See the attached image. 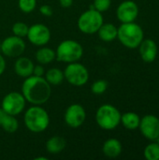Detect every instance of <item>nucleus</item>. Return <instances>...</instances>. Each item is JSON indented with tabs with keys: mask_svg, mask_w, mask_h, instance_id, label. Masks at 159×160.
Here are the masks:
<instances>
[{
	"mask_svg": "<svg viewBox=\"0 0 159 160\" xmlns=\"http://www.w3.org/2000/svg\"><path fill=\"white\" fill-rule=\"evenodd\" d=\"M29 26L22 22H17L12 25V33L14 36H17L19 38H25L28 33Z\"/></svg>",
	"mask_w": 159,
	"mask_h": 160,
	"instance_id": "nucleus-24",
	"label": "nucleus"
},
{
	"mask_svg": "<svg viewBox=\"0 0 159 160\" xmlns=\"http://www.w3.org/2000/svg\"><path fill=\"white\" fill-rule=\"evenodd\" d=\"M103 22L104 20L102 13L91 8L81 14L78 19V27L83 34L92 35L97 33Z\"/></svg>",
	"mask_w": 159,
	"mask_h": 160,
	"instance_id": "nucleus-6",
	"label": "nucleus"
},
{
	"mask_svg": "<svg viewBox=\"0 0 159 160\" xmlns=\"http://www.w3.org/2000/svg\"><path fill=\"white\" fill-rule=\"evenodd\" d=\"M108 89V82L105 80H97L93 82L91 90L95 95H102Z\"/></svg>",
	"mask_w": 159,
	"mask_h": 160,
	"instance_id": "nucleus-25",
	"label": "nucleus"
},
{
	"mask_svg": "<svg viewBox=\"0 0 159 160\" xmlns=\"http://www.w3.org/2000/svg\"><path fill=\"white\" fill-rule=\"evenodd\" d=\"M1 128L7 133L16 132L19 128V123H18V120L16 119V116L7 113V115L5 116V118L2 122Z\"/></svg>",
	"mask_w": 159,
	"mask_h": 160,
	"instance_id": "nucleus-22",
	"label": "nucleus"
},
{
	"mask_svg": "<svg viewBox=\"0 0 159 160\" xmlns=\"http://www.w3.org/2000/svg\"><path fill=\"white\" fill-rule=\"evenodd\" d=\"M111 4H112V0H94L92 8H95L102 13L110 8Z\"/></svg>",
	"mask_w": 159,
	"mask_h": 160,
	"instance_id": "nucleus-27",
	"label": "nucleus"
},
{
	"mask_svg": "<svg viewBox=\"0 0 159 160\" xmlns=\"http://www.w3.org/2000/svg\"><path fill=\"white\" fill-rule=\"evenodd\" d=\"M86 119V112L81 104H71L68 106L64 114V120L67 126L72 128H80Z\"/></svg>",
	"mask_w": 159,
	"mask_h": 160,
	"instance_id": "nucleus-10",
	"label": "nucleus"
},
{
	"mask_svg": "<svg viewBox=\"0 0 159 160\" xmlns=\"http://www.w3.org/2000/svg\"><path fill=\"white\" fill-rule=\"evenodd\" d=\"M140 130L149 141L156 142L159 137V118L153 114H147L141 119Z\"/></svg>",
	"mask_w": 159,
	"mask_h": 160,
	"instance_id": "nucleus-12",
	"label": "nucleus"
},
{
	"mask_svg": "<svg viewBox=\"0 0 159 160\" xmlns=\"http://www.w3.org/2000/svg\"><path fill=\"white\" fill-rule=\"evenodd\" d=\"M47 158H44V157H38V158H36L35 160H47Z\"/></svg>",
	"mask_w": 159,
	"mask_h": 160,
	"instance_id": "nucleus-33",
	"label": "nucleus"
},
{
	"mask_svg": "<svg viewBox=\"0 0 159 160\" xmlns=\"http://www.w3.org/2000/svg\"><path fill=\"white\" fill-rule=\"evenodd\" d=\"M6 115H7V112L2 108H0V127H1L2 122H3V120H4V118H5Z\"/></svg>",
	"mask_w": 159,
	"mask_h": 160,
	"instance_id": "nucleus-32",
	"label": "nucleus"
},
{
	"mask_svg": "<svg viewBox=\"0 0 159 160\" xmlns=\"http://www.w3.org/2000/svg\"><path fill=\"white\" fill-rule=\"evenodd\" d=\"M143 30L136 22H125L118 27L117 38L128 49H136L143 40Z\"/></svg>",
	"mask_w": 159,
	"mask_h": 160,
	"instance_id": "nucleus-3",
	"label": "nucleus"
},
{
	"mask_svg": "<svg viewBox=\"0 0 159 160\" xmlns=\"http://www.w3.org/2000/svg\"><path fill=\"white\" fill-rule=\"evenodd\" d=\"M144 158L147 160H159V144L153 142L148 144L143 151Z\"/></svg>",
	"mask_w": 159,
	"mask_h": 160,
	"instance_id": "nucleus-23",
	"label": "nucleus"
},
{
	"mask_svg": "<svg viewBox=\"0 0 159 160\" xmlns=\"http://www.w3.org/2000/svg\"><path fill=\"white\" fill-rule=\"evenodd\" d=\"M117 32H118V28L113 23L103 22V24L98 29L97 34L101 40L105 42H111L117 38Z\"/></svg>",
	"mask_w": 159,
	"mask_h": 160,
	"instance_id": "nucleus-18",
	"label": "nucleus"
},
{
	"mask_svg": "<svg viewBox=\"0 0 159 160\" xmlns=\"http://www.w3.org/2000/svg\"><path fill=\"white\" fill-rule=\"evenodd\" d=\"M39 11L43 16L46 17H51L53 14V9L50 5H42L39 8Z\"/></svg>",
	"mask_w": 159,
	"mask_h": 160,
	"instance_id": "nucleus-28",
	"label": "nucleus"
},
{
	"mask_svg": "<svg viewBox=\"0 0 159 160\" xmlns=\"http://www.w3.org/2000/svg\"><path fill=\"white\" fill-rule=\"evenodd\" d=\"M34 67V63L29 58L19 56L14 64V71L19 77L25 79L33 75Z\"/></svg>",
	"mask_w": 159,
	"mask_h": 160,
	"instance_id": "nucleus-15",
	"label": "nucleus"
},
{
	"mask_svg": "<svg viewBox=\"0 0 159 160\" xmlns=\"http://www.w3.org/2000/svg\"><path fill=\"white\" fill-rule=\"evenodd\" d=\"M55 58V51L49 47L41 46V48H39L36 52V59L38 64L41 65H48L52 63Z\"/></svg>",
	"mask_w": 159,
	"mask_h": 160,
	"instance_id": "nucleus-20",
	"label": "nucleus"
},
{
	"mask_svg": "<svg viewBox=\"0 0 159 160\" xmlns=\"http://www.w3.org/2000/svg\"><path fill=\"white\" fill-rule=\"evenodd\" d=\"M157 143H158V144H159V137H158V138H157Z\"/></svg>",
	"mask_w": 159,
	"mask_h": 160,
	"instance_id": "nucleus-34",
	"label": "nucleus"
},
{
	"mask_svg": "<svg viewBox=\"0 0 159 160\" xmlns=\"http://www.w3.org/2000/svg\"><path fill=\"white\" fill-rule=\"evenodd\" d=\"M141 122L140 116L133 112H127L121 114V124L129 130H135L139 128Z\"/></svg>",
	"mask_w": 159,
	"mask_h": 160,
	"instance_id": "nucleus-19",
	"label": "nucleus"
},
{
	"mask_svg": "<svg viewBox=\"0 0 159 160\" xmlns=\"http://www.w3.org/2000/svg\"><path fill=\"white\" fill-rule=\"evenodd\" d=\"M65 80L73 86L81 87L87 83L89 80V71L82 64L73 62L69 63L64 70Z\"/></svg>",
	"mask_w": 159,
	"mask_h": 160,
	"instance_id": "nucleus-7",
	"label": "nucleus"
},
{
	"mask_svg": "<svg viewBox=\"0 0 159 160\" xmlns=\"http://www.w3.org/2000/svg\"><path fill=\"white\" fill-rule=\"evenodd\" d=\"M83 54L82 46L76 40L67 39L62 41L56 48V59L63 63L78 62Z\"/></svg>",
	"mask_w": 159,
	"mask_h": 160,
	"instance_id": "nucleus-5",
	"label": "nucleus"
},
{
	"mask_svg": "<svg viewBox=\"0 0 159 160\" xmlns=\"http://www.w3.org/2000/svg\"><path fill=\"white\" fill-rule=\"evenodd\" d=\"M102 152L107 158H115L122 153V143L117 139L111 138L103 143Z\"/></svg>",
	"mask_w": 159,
	"mask_h": 160,
	"instance_id": "nucleus-16",
	"label": "nucleus"
},
{
	"mask_svg": "<svg viewBox=\"0 0 159 160\" xmlns=\"http://www.w3.org/2000/svg\"><path fill=\"white\" fill-rule=\"evenodd\" d=\"M25 98L22 93L19 92H10L7 94L1 103V108L10 115H18L22 112L25 108Z\"/></svg>",
	"mask_w": 159,
	"mask_h": 160,
	"instance_id": "nucleus-8",
	"label": "nucleus"
},
{
	"mask_svg": "<svg viewBox=\"0 0 159 160\" xmlns=\"http://www.w3.org/2000/svg\"><path fill=\"white\" fill-rule=\"evenodd\" d=\"M33 75L38 76V77H44V75H45V69H44V68H43V66L41 64H38V65H37V66L34 67Z\"/></svg>",
	"mask_w": 159,
	"mask_h": 160,
	"instance_id": "nucleus-29",
	"label": "nucleus"
},
{
	"mask_svg": "<svg viewBox=\"0 0 159 160\" xmlns=\"http://www.w3.org/2000/svg\"><path fill=\"white\" fill-rule=\"evenodd\" d=\"M139 47L141 57L145 63H152L156 60L157 55V45L153 39H143Z\"/></svg>",
	"mask_w": 159,
	"mask_h": 160,
	"instance_id": "nucleus-14",
	"label": "nucleus"
},
{
	"mask_svg": "<svg viewBox=\"0 0 159 160\" xmlns=\"http://www.w3.org/2000/svg\"><path fill=\"white\" fill-rule=\"evenodd\" d=\"M19 8L23 13H30L34 11L37 7V0H19Z\"/></svg>",
	"mask_w": 159,
	"mask_h": 160,
	"instance_id": "nucleus-26",
	"label": "nucleus"
},
{
	"mask_svg": "<svg viewBox=\"0 0 159 160\" xmlns=\"http://www.w3.org/2000/svg\"><path fill=\"white\" fill-rule=\"evenodd\" d=\"M23 121L28 130L33 133H41L48 128L50 116L41 105H33L25 111Z\"/></svg>",
	"mask_w": 159,
	"mask_h": 160,
	"instance_id": "nucleus-2",
	"label": "nucleus"
},
{
	"mask_svg": "<svg viewBox=\"0 0 159 160\" xmlns=\"http://www.w3.org/2000/svg\"><path fill=\"white\" fill-rule=\"evenodd\" d=\"M21 93L27 102L33 105H42L51 98L52 86L44 77L31 75L24 79Z\"/></svg>",
	"mask_w": 159,
	"mask_h": 160,
	"instance_id": "nucleus-1",
	"label": "nucleus"
},
{
	"mask_svg": "<svg viewBox=\"0 0 159 160\" xmlns=\"http://www.w3.org/2000/svg\"><path fill=\"white\" fill-rule=\"evenodd\" d=\"M59 4L63 8H70L73 4V0H59Z\"/></svg>",
	"mask_w": 159,
	"mask_h": 160,
	"instance_id": "nucleus-30",
	"label": "nucleus"
},
{
	"mask_svg": "<svg viewBox=\"0 0 159 160\" xmlns=\"http://www.w3.org/2000/svg\"><path fill=\"white\" fill-rule=\"evenodd\" d=\"M25 42L22 38L17 36H10L6 38L1 43V52L7 57H19L25 51Z\"/></svg>",
	"mask_w": 159,
	"mask_h": 160,
	"instance_id": "nucleus-9",
	"label": "nucleus"
},
{
	"mask_svg": "<svg viewBox=\"0 0 159 160\" xmlns=\"http://www.w3.org/2000/svg\"><path fill=\"white\" fill-rule=\"evenodd\" d=\"M44 78L50 83L51 86H52V85L56 86V85L61 84L63 82V81L65 80L64 71H62L58 68H50L49 70H47Z\"/></svg>",
	"mask_w": 159,
	"mask_h": 160,
	"instance_id": "nucleus-21",
	"label": "nucleus"
},
{
	"mask_svg": "<svg viewBox=\"0 0 159 160\" xmlns=\"http://www.w3.org/2000/svg\"><path fill=\"white\" fill-rule=\"evenodd\" d=\"M138 15L139 7L132 0H126L122 2L116 10V16L122 23L135 22Z\"/></svg>",
	"mask_w": 159,
	"mask_h": 160,
	"instance_id": "nucleus-13",
	"label": "nucleus"
},
{
	"mask_svg": "<svg viewBox=\"0 0 159 160\" xmlns=\"http://www.w3.org/2000/svg\"><path fill=\"white\" fill-rule=\"evenodd\" d=\"M26 38L36 46H45L51 39V31L43 23H35L29 26Z\"/></svg>",
	"mask_w": 159,
	"mask_h": 160,
	"instance_id": "nucleus-11",
	"label": "nucleus"
},
{
	"mask_svg": "<svg viewBox=\"0 0 159 160\" xmlns=\"http://www.w3.org/2000/svg\"><path fill=\"white\" fill-rule=\"evenodd\" d=\"M67 145L65 138L61 136H52L46 142V150L51 155H58L61 153Z\"/></svg>",
	"mask_w": 159,
	"mask_h": 160,
	"instance_id": "nucleus-17",
	"label": "nucleus"
},
{
	"mask_svg": "<svg viewBox=\"0 0 159 160\" xmlns=\"http://www.w3.org/2000/svg\"><path fill=\"white\" fill-rule=\"evenodd\" d=\"M6 69V61H5V58L3 55H1L0 53V75H2L4 73Z\"/></svg>",
	"mask_w": 159,
	"mask_h": 160,
	"instance_id": "nucleus-31",
	"label": "nucleus"
},
{
	"mask_svg": "<svg viewBox=\"0 0 159 160\" xmlns=\"http://www.w3.org/2000/svg\"><path fill=\"white\" fill-rule=\"evenodd\" d=\"M96 122L105 130H112L121 124V112L111 104L101 105L96 112Z\"/></svg>",
	"mask_w": 159,
	"mask_h": 160,
	"instance_id": "nucleus-4",
	"label": "nucleus"
}]
</instances>
